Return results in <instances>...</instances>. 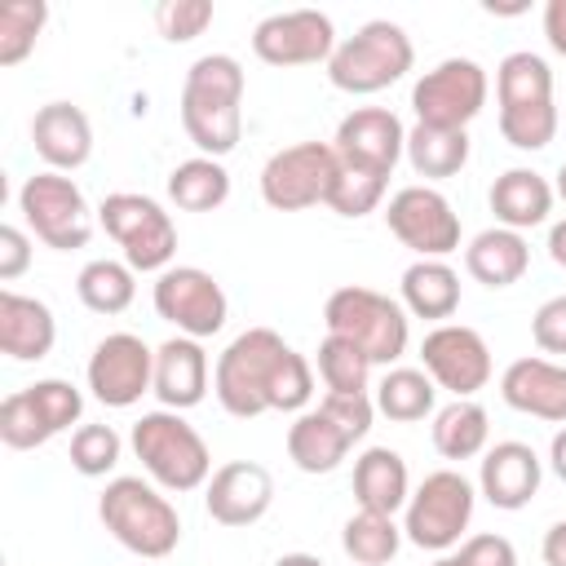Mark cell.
I'll use <instances>...</instances> for the list:
<instances>
[{"mask_svg":"<svg viewBox=\"0 0 566 566\" xmlns=\"http://www.w3.org/2000/svg\"><path fill=\"white\" fill-rule=\"evenodd\" d=\"M531 265V248L517 230H504V226H491L482 234L469 239L464 248V270L482 283V287H513Z\"/></svg>","mask_w":566,"mask_h":566,"instance_id":"cell-29","label":"cell"},{"mask_svg":"<svg viewBox=\"0 0 566 566\" xmlns=\"http://www.w3.org/2000/svg\"><path fill=\"white\" fill-rule=\"evenodd\" d=\"M340 155L332 142H296L265 159L261 168V199L274 212H301L314 203H327V190L336 181Z\"/></svg>","mask_w":566,"mask_h":566,"instance_id":"cell-13","label":"cell"},{"mask_svg":"<svg viewBox=\"0 0 566 566\" xmlns=\"http://www.w3.org/2000/svg\"><path fill=\"white\" fill-rule=\"evenodd\" d=\"M376 411L398 424H416L438 411V385L429 380L424 367H389L385 380L376 385Z\"/></svg>","mask_w":566,"mask_h":566,"instance_id":"cell-34","label":"cell"},{"mask_svg":"<svg viewBox=\"0 0 566 566\" xmlns=\"http://www.w3.org/2000/svg\"><path fill=\"white\" fill-rule=\"evenodd\" d=\"M544 40L553 53L566 57V0H548L544 4Z\"/></svg>","mask_w":566,"mask_h":566,"instance_id":"cell-46","label":"cell"},{"mask_svg":"<svg viewBox=\"0 0 566 566\" xmlns=\"http://www.w3.org/2000/svg\"><path fill=\"white\" fill-rule=\"evenodd\" d=\"M354 500H358V509L385 513V517L407 509V500H411L407 460L394 447H367L354 460Z\"/></svg>","mask_w":566,"mask_h":566,"instance_id":"cell-27","label":"cell"},{"mask_svg":"<svg viewBox=\"0 0 566 566\" xmlns=\"http://www.w3.org/2000/svg\"><path fill=\"white\" fill-rule=\"evenodd\" d=\"M57 318L40 296H22L13 287L0 292V349L13 363H40L53 354Z\"/></svg>","mask_w":566,"mask_h":566,"instance_id":"cell-25","label":"cell"},{"mask_svg":"<svg viewBox=\"0 0 566 566\" xmlns=\"http://www.w3.org/2000/svg\"><path fill=\"white\" fill-rule=\"evenodd\" d=\"M31 142H35V155L49 164V172H71L93 155V124L80 106L49 102L31 119Z\"/></svg>","mask_w":566,"mask_h":566,"instance_id":"cell-24","label":"cell"},{"mask_svg":"<svg viewBox=\"0 0 566 566\" xmlns=\"http://www.w3.org/2000/svg\"><path fill=\"white\" fill-rule=\"evenodd\" d=\"M407 164L416 177L424 181H442V177H455L464 164H469V133L464 128H407Z\"/></svg>","mask_w":566,"mask_h":566,"instance_id":"cell-32","label":"cell"},{"mask_svg":"<svg viewBox=\"0 0 566 566\" xmlns=\"http://www.w3.org/2000/svg\"><path fill=\"white\" fill-rule=\"evenodd\" d=\"M398 544H402V526L394 517H385V513L358 509L340 526V548L349 553L354 566H385V562H394Z\"/></svg>","mask_w":566,"mask_h":566,"instance_id":"cell-36","label":"cell"},{"mask_svg":"<svg viewBox=\"0 0 566 566\" xmlns=\"http://www.w3.org/2000/svg\"><path fill=\"white\" fill-rule=\"evenodd\" d=\"M531 336L544 354H566V292L548 296L535 314H531Z\"/></svg>","mask_w":566,"mask_h":566,"instance_id":"cell-43","label":"cell"},{"mask_svg":"<svg viewBox=\"0 0 566 566\" xmlns=\"http://www.w3.org/2000/svg\"><path fill=\"white\" fill-rule=\"evenodd\" d=\"M119 451L124 442L111 424H80L71 433V469L84 478H106L119 464Z\"/></svg>","mask_w":566,"mask_h":566,"instance_id":"cell-40","label":"cell"},{"mask_svg":"<svg viewBox=\"0 0 566 566\" xmlns=\"http://www.w3.org/2000/svg\"><path fill=\"white\" fill-rule=\"evenodd\" d=\"M539 553H544V566H566V517H562V522H553V526L544 531Z\"/></svg>","mask_w":566,"mask_h":566,"instance_id":"cell-47","label":"cell"},{"mask_svg":"<svg viewBox=\"0 0 566 566\" xmlns=\"http://www.w3.org/2000/svg\"><path fill=\"white\" fill-rule=\"evenodd\" d=\"M420 363H424L429 380L455 398H473L491 380V349H486L482 332H473L464 323H438L433 332H424Z\"/></svg>","mask_w":566,"mask_h":566,"instance_id":"cell-18","label":"cell"},{"mask_svg":"<svg viewBox=\"0 0 566 566\" xmlns=\"http://www.w3.org/2000/svg\"><path fill=\"white\" fill-rule=\"evenodd\" d=\"M97 226L124 248V261L142 274L150 270L164 274L177 256V226L164 212V203H155L150 195H137V190L106 195L97 208Z\"/></svg>","mask_w":566,"mask_h":566,"instance_id":"cell-8","label":"cell"},{"mask_svg":"<svg viewBox=\"0 0 566 566\" xmlns=\"http://www.w3.org/2000/svg\"><path fill=\"white\" fill-rule=\"evenodd\" d=\"M411 62H416L411 35L389 18H371L336 44V53L327 57V80L340 93L367 97V93H380V88L398 84L411 71Z\"/></svg>","mask_w":566,"mask_h":566,"instance_id":"cell-7","label":"cell"},{"mask_svg":"<svg viewBox=\"0 0 566 566\" xmlns=\"http://www.w3.org/2000/svg\"><path fill=\"white\" fill-rule=\"evenodd\" d=\"M97 517L102 526L137 557L159 562L177 548L181 539V517L168 504V495H159L150 482L142 478H111L102 500H97Z\"/></svg>","mask_w":566,"mask_h":566,"instance_id":"cell-5","label":"cell"},{"mask_svg":"<svg viewBox=\"0 0 566 566\" xmlns=\"http://www.w3.org/2000/svg\"><path fill=\"white\" fill-rule=\"evenodd\" d=\"M429 433H433V451L442 460H473L491 442V420H486V407L482 402L455 398V402H447V407L433 411Z\"/></svg>","mask_w":566,"mask_h":566,"instance_id":"cell-31","label":"cell"},{"mask_svg":"<svg viewBox=\"0 0 566 566\" xmlns=\"http://www.w3.org/2000/svg\"><path fill=\"white\" fill-rule=\"evenodd\" d=\"M31 265V239L18 226H0V279L13 283Z\"/></svg>","mask_w":566,"mask_h":566,"instance_id":"cell-45","label":"cell"},{"mask_svg":"<svg viewBox=\"0 0 566 566\" xmlns=\"http://www.w3.org/2000/svg\"><path fill=\"white\" fill-rule=\"evenodd\" d=\"M491 80L473 57H442L411 88L416 124L424 128H469L486 106Z\"/></svg>","mask_w":566,"mask_h":566,"instance_id":"cell-12","label":"cell"},{"mask_svg":"<svg viewBox=\"0 0 566 566\" xmlns=\"http://www.w3.org/2000/svg\"><path fill=\"white\" fill-rule=\"evenodd\" d=\"M385 226L420 261H442L460 248V217L433 186H402L385 208Z\"/></svg>","mask_w":566,"mask_h":566,"instance_id":"cell-15","label":"cell"},{"mask_svg":"<svg viewBox=\"0 0 566 566\" xmlns=\"http://www.w3.org/2000/svg\"><path fill=\"white\" fill-rule=\"evenodd\" d=\"M274 566H323V562H318L314 553H283Z\"/></svg>","mask_w":566,"mask_h":566,"instance_id":"cell-50","label":"cell"},{"mask_svg":"<svg viewBox=\"0 0 566 566\" xmlns=\"http://www.w3.org/2000/svg\"><path fill=\"white\" fill-rule=\"evenodd\" d=\"M318 376H323L327 394H367L371 358L358 345H349V340L327 332L323 345H318Z\"/></svg>","mask_w":566,"mask_h":566,"instance_id":"cell-38","label":"cell"},{"mask_svg":"<svg viewBox=\"0 0 566 566\" xmlns=\"http://www.w3.org/2000/svg\"><path fill=\"white\" fill-rule=\"evenodd\" d=\"M473 500H478V491H473V482H469L464 473L438 469V473H429V478L411 491V500H407V509H402V535H407L416 548L447 553V548L460 544V535L469 531V522H473Z\"/></svg>","mask_w":566,"mask_h":566,"instance_id":"cell-9","label":"cell"},{"mask_svg":"<svg viewBox=\"0 0 566 566\" xmlns=\"http://www.w3.org/2000/svg\"><path fill=\"white\" fill-rule=\"evenodd\" d=\"M553 190H557V195H562V199H566V164H562V168H557V186H553Z\"/></svg>","mask_w":566,"mask_h":566,"instance_id":"cell-52","label":"cell"},{"mask_svg":"<svg viewBox=\"0 0 566 566\" xmlns=\"http://www.w3.org/2000/svg\"><path fill=\"white\" fill-rule=\"evenodd\" d=\"M270 504H274V478L256 460H230L212 469L203 486V509L221 526H252L270 513Z\"/></svg>","mask_w":566,"mask_h":566,"instance_id":"cell-20","label":"cell"},{"mask_svg":"<svg viewBox=\"0 0 566 566\" xmlns=\"http://www.w3.org/2000/svg\"><path fill=\"white\" fill-rule=\"evenodd\" d=\"M44 22H49V4L44 0H9V4H0V66H18L35 49Z\"/></svg>","mask_w":566,"mask_h":566,"instance_id":"cell-37","label":"cell"},{"mask_svg":"<svg viewBox=\"0 0 566 566\" xmlns=\"http://www.w3.org/2000/svg\"><path fill=\"white\" fill-rule=\"evenodd\" d=\"M539 478H544V464L535 455V447L509 438V442H495L482 451V469H478V491L486 495V504L504 509V513H517L535 500L539 491Z\"/></svg>","mask_w":566,"mask_h":566,"instance_id":"cell-21","label":"cell"},{"mask_svg":"<svg viewBox=\"0 0 566 566\" xmlns=\"http://www.w3.org/2000/svg\"><path fill=\"white\" fill-rule=\"evenodd\" d=\"M181 128L199 155L221 159L243 137V66L230 53H203L181 84Z\"/></svg>","mask_w":566,"mask_h":566,"instance_id":"cell-2","label":"cell"},{"mask_svg":"<svg viewBox=\"0 0 566 566\" xmlns=\"http://www.w3.org/2000/svg\"><path fill=\"white\" fill-rule=\"evenodd\" d=\"M18 212L40 243L53 252H75L93 239V208L66 172H35L18 190Z\"/></svg>","mask_w":566,"mask_h":566,"instance_id":"cell-10","label":"cell"},{"mask_svg":"<svg viewBox=\"0 0 566 566\" xmlns=\"http://www.w3.org/2000/svg\"><path fill=\"white\" fill-rule=\"evenodd\" d=\"M208 22H212V4L208 0H164L155 9V27L172 44H190L195 35L208 31Z\"/></svg>","mask_w":566,"mask_h":566,"instance_id":"cell-41","label":"cell"},{"mask_svg":"<svg viewBox=\"0 0 566 566\" xmlns=\"http://www.w3.org/2000/svg\"><path fill=\"white\" fill-rule=\"evenodd\" d=\"M150 301H155V314L177 327V336H195V340L217 336L230 318V301L221 283L199 265H168L155 279Z\"/></svg>","mask_w":566,"mask_h":566,"instance_id":"cell-14","label":"cell"},{"mask_svg":"<svg viewBox=\"0 0 566 566\" xmlns=\"http://www.w3.org/2000/svg\"><path fill=\"white\" fill-rule=\"evenodd\" d=\"M137 270L128 261H111V256H97L88 261L80 274H75V296L84 301V310L93 314H124L137 296Z\"/></svg>","mask_w":566,"mask_h":566,"instance_id":"cell-35","label":"cell"},{"mask_svg":"<svg viewBox=\"0 0 566 566\" xmlns=\"http://www.w3.org/2000/svg\"><path fill=\"white\" fill-rule=\"evenodd\" d=\"M349 447L354 438L323 407H310L287 424V455L301 473H332L349 455Z\"/></svg>","mask_w":566,"mask_h":566,"instance_id":"cell-28","label":"cell"},{"mask_svg":"<svg viewBox=\"0 0 566 566\" xmlns=\"http://www.w3.org/2000/svg\"><path fill=\"white\" fill-rule=\"evenodd\" d=\"M548 256H553V265L566 270V221H553L548 226Z\"/></svg>","mask_w":566,"mask_h":566,"instance_id":"cell-49","label":"cell"},{"mask_svg":"<svg viewBox=\"0 0 566 566\" xmlns=\"http://www.w3.org/2000/svg\"><path fill=\"white\" fill-rule=\"evenodd\" d=\"M323 323L332 336L358 345L371 358V367L398 363L407 354V340H411V323H407L402 301H394L376 287H358V283H345L327 296Z\"/></svg>","mask_w":566,"mask_h":566,"instance_id":"cell-6","label":"cell"},{"mask_svg":"<svg viewBox=\"0 0 566 566\" xmlns=\"http://www.w3.org/2000/svg\"><path fill=\"white\" fill-rule=\"evenodd\" d=\"M500 398L522 416L566 424V367L539 354L513 358L500 376Z\"/></svg>","mask_w":566,"mask_h":566,"instance_id":"cell-22","label":"cell"},{"mask_svg":"<svg viewBox=\"0 0 566 566\" xmlns=\"http://www.w3.org/2000/svg\"><path fill=\"white\" fill-rule=\"evenodd\" d=\"M548 469L566 482V424L553 433V442H548Z\"/></svg>","mask_w":566,"mask_h":566,"instance_id":"cell-48","label":"cell"},{"mask_svg":"<svg viewBox=\"0 0 566 566\" xmlns=\"http://www.w3.org/2000/svg\"><path fill=\"white\" fill-rule=\"evenodd\" d=\"M336 27L318 9H287L270 13L252 27V53L265 66H314L336 53Z\"/></svg>","mask_w":566,"mask_h":566,"instance_id":"cell-17","label":"cell"},{"mask_svg":"<svg viewBox=\"0 0 566 566\" xmlns=\"http://www.w3.org/2000/svg\"><path fill=\"white\" fill-rule=\"evenodd\" d=\"M385 186H389V177L340 164V168H336V181H332V190H327V208H332L336 217H367V212L380 208Z\"/></svg>","mask_w":566,"mask_h":566,"instance_id":"cell-39","label":"cell"},{"mask_svg":"<svg viewBox=\"0 0 566 566\" xmlns=\"http://www.w3.org/2000/svg\"><path fill=\"white\" fill-rule=\"evenodd\" d=\"M84 376L102 407H133L155 385V349L133 332H111L93 345Z\"/></svg>","mask_w":566,"mask_h":566,"instance_id":"cell-16","label":"cell"},{"mask_svg":"<svg viewBox=\"0 0 566 566\" xmlns=\"http://www.w3.org/2000/svg\"><path fill=\"white\" fill-rule=\"evenodd\" d=\"M133 455L142 460V469L150 473L155 486L164 491H199L212 478V455L208 442L199 438V429L181 416V411H146L142 420H133Z\"/></svg>","mask_w":566,"mask_h":566,"instance_id":"cell-4","label":"cell"},{"mask_svg":"<svg viewBox=\"0 0 566 566\" xmlns=\"http://www.w3.org/2000/svg\"><path fill=\"white\" fill-rule=\"evenodd\" d=\"M332 146H336L340 164L389 177L394 164H398L402 150H407V128H402V119H398L394 111H385V106H358V111H349V115L336 124Z\"/></svg>","mask_w":566,"mask_h":566,"instance_id":"cell-19","label":"cell"},{"mask_svg":"<svg viewBox=\"0 0 566 566\" xmlns=\"http://www.w3.org/2000/svg\"><path fill=\"white\" fill-rule=\"evenodd\" d=\"M354 442L358 438H367V429H371V416H376V398H367V394H327L323 402H318Z\"/></svg>","mask_w":566,"mask_h":566,"instance_id":"cell-42","label":"cell"},{"mask_svg":"<svg viewBox=\"0 0 566 566\" xmlns=\"http://www.w3.org/2000/svg\"><path fill=\"white\" fill-rule=\"evenodd\" d=\"M212 389L217 402L239 420L261 411H305L314 398V371L274 327H248L221 349Z\"/></svg>","mask_w":566,"mask_h":566,"instance_id":"cell-1","label":"cell"},{"mask_svg":"<svg viewBox=\"0 0 566 566\" xmlns=\"http://www.w3.org/2000/svg\"><path fill=\"white\" fill-rule=\"evenodd\" d=\"M168 199L181 208V212H212L230 199V172L221 159H208V155H195V159H181L172 172H168Z\"/></svg>","mask_w":566,"mask_h":566,"instance_id":"cell-33","label":"cell"},{"mask_svg":"<svg viewBox=\"0 0 566 566\" xmlns=\"http://www.w3.org/2000/svg\"><path fill=\"white\" fill-rule=\"evenodd\" d=\"M433 566H464V557H460V553H442Z\"/></svg>","mask_w":566,"mask_h":566,"instance_id":"cell-51","label":"cell"},{"mask_svg":"<svg viewBox=\"0 0 566 566\" xmlns=\"http://www.w3.org/2000/svg\"><path fill=\"white\" fill-rule=\"evenodd\" d=\"M84 411V394L71 380H35L0 402V442L13 451H35L62 429H71Z\"/></svg>","mask_w":566,"mask_h":566,"instance_id":"cell-11","label":"cell"},{"mask_svg":"<svg viewBox=\"0 0 566 566\" xmlns=\"http://www.w3.org/2000/svg\"><path fill=\"white\" fill-rule=\"evenodd\" d=\"M402 310L429 323H447L460 310V274L447 261H411L402 270Z\"/></svg>","mask_w":566,"mask_h":566,"instance_id":"cell-30","label":"cell"},{"mask_svg":"<svg viewBox=\"0 0 566 566\" xmlns=\"http://www.w3.org/2000/svg\"><path fill=\"white\" fill-rule=\"evenodd\" d=\"M150 394L168 411H190L208 394V354L195 336H168L155 349V385Z\"/></svg>","mask_w":566,"mask_h":566,"instance_id":"cell-23","label":"cell"},{"mask_svg":"<svg viewBox=\"0 0 566 566\" xmlns=\"http://www.w3.org/2000/svg\"><path fill=\"white\" fill-rule=\"evenodd\" d=\"M553 186H548V177H539L535 168H509V172H500L495 181H491V212H495V221L504 226V230H535V226H544L548 221V212H553Z\"/></svg>","mask_w":566,"mask_h":566,"instance_id":"cell-26","label":"cell"},{"mask_svg":"<svg viewBox=\"0 0 566 566\" xmlns=\"http://www.w3.org/2000/svg\"><path fill=\"white\" fill-rule=\"evenodd\" d=\"M460 557H464V566H517L513 539H504V535H495V531L469 535V539L460 544Z\"/></svg>","mask_w":566,"mask_h":566,"instance_id":"cell-44","label":"cell"},{"mask_svg":"<svg viewBox=\"0 0 566 566\" xmlns=\"http://www.w3.org/2000/svg\"><path fill=\"white\" fill-rule=\"evenodd\" d=\"M495 106H500V137L517 150H544L557 137V106H553V71L539 53L517 49L495 66Z\"/></svg>","mask_w":566,"mask_h":566,"instance_id":"cell-3","label":"cell"}]
</instances>
